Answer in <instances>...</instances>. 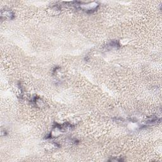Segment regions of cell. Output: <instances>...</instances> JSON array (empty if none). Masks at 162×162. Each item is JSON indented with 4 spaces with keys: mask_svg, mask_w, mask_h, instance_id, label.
Wrapping results in <instances>:
<instances>
[{
    "mask_svg": "<svg viewBox=\"0 0 162 162\" xmlns=\"http://www.w3.org/2000/svg\"><path fill=\"white\" fill-rule=\"evenodd\" d=\"M1 19H4L5 20H13L15 18V15L10 10L4 9V10L1 11Z\"/></svg>",
    "mask_w": 162,
    "mask_h": 162,
    "instance_id": "cell-1",
    "label": "cell"
},
{
    "mask_svg": "<svg viewBox=\"0 0 162 162\" xmlns=\"http://www.w3.org/2000/svg\"><path fill=\"white\" fill-rule=\"evenodd\" d=\"M120 48V44L119 41L116 40H113L110 41L108 44L106 45V48L108 49H110L111 48H115V49H119Z\"/></svg>",
    "mask_w": 162,
    "mask_h": 162,
    "instance_id": "cell-2",
    "label": "cell"
}]
</instances>
